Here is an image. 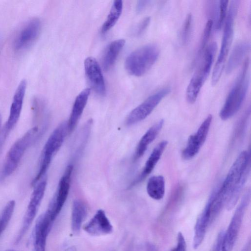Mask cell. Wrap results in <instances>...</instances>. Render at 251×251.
<instances>
[{"mask_svg": "<svg viewBox=\"0 0 251 251\" xmlns=\"http://www.w3.org/2000/svg\"><path fill=\"white\" fill-rule=\"evenodd\" d=\"M251 191H247L237 207L226 231H225L221 251H232L238 237L246 210L250 203Z\"/></svg>", "mask_w": 251, "mask_h": 251, "instance_id": "8", "label": "cell"}, {"mask_svg": "<svg viewBox=\"0 0 251 251\" xmlns=\"http://www.w3.org/2000/svg\"><path fill=\"white\" fill-rule=\"evenodd\" d=\"M26 88V81L25 80H23L18 86L13 98L10 108L9 117L2 130V144L6 140L19 119L22 109Z\"/></svg>", "mask_w": 251, "mask_h": 251, "instance_id": "12", "label": "cell"}, {"mask_svg": "<svg viewBox=\"0 0 251 251\" xmlns=\"http://www.w3.org/2000/svg\"><path fill=\"white\" fill-rule=\"evenodd\" d=\"M250 153L243 151L231 166L221 187L218 191L226 199V207L233 208L247 179L250 172Z\"/></svg>", "mask_w": 251, "mask_h": 251, "instance_id": "1", "label": "cell"}, {"mask_svg": "<svg viewBox=\"0 0 251 251\" xmlns=\"http://www.w3.org/2000/svg\"><path fill=\"white\" fill-rule=\"evenodd\" d=\"M73 170V165L72 164L66 167L47 210L54 220L60 212L68 196Z\"/></svg>", "mask_w": 251, "mask_h": 251, "instance_id": "11", "label": "cell"}, {"mask_svg": "<svg viewBox=\"0 0 251 251\" xmlns=\"http://www.w3.org/2000/svg\"><path fill=\"white\" fill-rule=\"evenodd\" d=\"M151 21L150 17L145 18L139 24L136 31V34L137 36L142 35L147 28Z\"/></svg>", "mask_w": 251, "mask_h": 251, "instance_id": "32", "label": "cell"}, {"mask_svg": "<svg viewBox=\"0 0 251 251\" xmlns=\"http://www.w3.org/2000/svg\"><path fill=\"white\" fill-rule=\"evenodd\" d=\"M83 229L90 235H101L111 233L113 231V226L105 212L99 209L85 225Z\"/></svg>", "mask_w": 251, "mask_h": 251, "instance_id": "17", "label": "cell"}, {"mask_svg": "<svg viewBox=\"0 0 251 251\" xmlns=\"http://www.w3.org/2000/svg\"><path fill=\"white\" fill-rule=\"evenodd\" d=\"M249 249V247L248 246H247V247H246L242 251H248V249Z\"/></svg>", "mask_w": 251, "mask_h": 251, "instance_id": "36", "label": "cell"}, {"mask_svg": "<svg viewBox=\"0 0 251 251\" xmlns=\"http://www.w3.org/2000/svg\"><path fill=\"white\" fill-rule=\"evenodd\" d=\"M123 9V1L121 0H114L109 14L103 23L101 31L105 33L110 29L119 19Z\"/></svg>", "mask_w": 251, "mask_h": 251, "instance_id": "25", "label": "cell"}, {"mask_svg": "<svg viewBox=\"0 0 251 251\" xmlns=\"http://www.w3.org/2000/svg\"><path fill=\"white\" fill-rule=\"evenodd\" d=\"M125 44L124 40L119 39L112 42L107 46L101 58V64L104 70L108 71L113 66Z\"/></svg>", "mask_w": 251, "mask_h": 251, "instance_id": "22", "label": "cell"}, {"mask_svg": "<svg viewBox=\"0 0 251 251\" xmlns=\"http://www.w3.org/2000/svg\"><path fill=\"white\" fill-rule=\"evenodd\" d=\"M90 92L91 89L87 88L76 97L67 122L68 133H71L75 128L86 106Z\"/></svg>", "mask_w": 251, "mask_h": 251, "instance_id": "18", "label": "cell"}, {"mask_svg": "<svg viewBox=\"0 0 251 251\" xmlns=\"http://www.w3.org/2000/svg\"><path fill=\"white\" fill-rule=\"evenodd\" d=\"M250 44L247 41L237 43L233 48L226 67L227 74L232 73L241 63L245 56L250 50Z\"/></svg>", "mask_w": 251, "mask_h": 251, "instance_id": "21", "label": "cell"}, {"mask_svg": "<svg viewBox=\"0 0 251 251\" xmlns=\"http://www.w3.org/2000/svg\"><path fill=\"white\" fill-rule=\"evenodd\" d=\"M170 91V88H164L148 97L130 112L126 120V125L132 126L146 118Z\"/></svg>", "mask_w": 251, "mask_h": 251, "instance_id": "10", "label": "cell"}, {"mask_svg": "<svg viewBox=\"0 0 251 251\" xmlns=\"http://www.w3.org/2000/svg\"><path fill=\"white\" fill-rule=\"evenodd\" d=\"M167 143L166 141H163L154 148L147 160L142 172L130 184L129 188H131L141 182L152 171L163 152Z\"/></svg>", "mask_w": 251, "mask_h": 251, "instance_id": "19", "label": "cell"}, {"mask_svg": "<svg viewBox=\"0 0 251 251\" xmlns=\"http://www.w3.org/2000/svg\"><path fill=\"white\" fill-rule=\"evenodd\" d=\"M1 122V116L0 115V128Z\"/></svg>", "mask_w": 251, "mask_h": 251, "instance_id": "38", "label": "cell"}, {"mask_svg": "<svg viewBox=\"0 0 251 251\" xmlns=\"http://www.w3.org/2000/svg\"><path fill=\"white\" fill-rule=\"evenodd\" d=\"M68 133L67 122L60 124L47 140L41 153L39 168L32 185L36 184L46 174L54 155L61 148Z\"/></svg>", "mask_w": 251, "mask_h": 251, "instance_id": "7", "label": "cell"}, {"mask_svg": "<svg viewBox=\"0 0 251 251\" xmlns=\"http://www.w3.org/2000/svg\"><path fill=\"white\" fill-rule=\"evenodd\" d=\"M54 221L47 211L37 219L33 235L34 251H45L47 239Z\"/></svg>", "mask_w": 251, "mask_h": 251, "instance_id": "14", "label": "cell"}, {"mask_svg": "<svg viewBox=\"0 0 251 251\" xmlns=\"http://www.w3.org/2000/svg\"><path fill=\"white\" fill-rule=\"evenodd\" d=\"M15 206L13 200L8 201L0 214V237L6 228L12 216Z\"/></svg>", "mask_w": 251, "mask_h": 251, "instance_id": "26", "label": "cell"}, {"mask_svg": "<svg viewBox=\"0 0 251 251\" xmlns=\"http://www.w3.org/2000/svg\"><path fill=\"white\" fill-rule=\"evenodd\" d=\"M87 208L83 201L75 200L73 202L71 217V227L74 233L80 231L81 225L87 215Z\"/></svg>", "mask_w": 251, "mask_h": 251, "instance_id": "23", "label": "cell"}, {"mask_svg": "<svg viewBox=\"0 0 251 251\" xmlns=\"http://www.w3.org/2000/svg\"><path fill=\"white\" fill-rule=\"evenodd\" d=\"M46 186V178L42 179L35 185L27 205L21 229L15 240L16 244L21 241L33 222L44 197Z\"/></svg>", "mask_w": 251, "mask_h": 251, "instance_id": "9", "label": "cell"}, {"mask_svg": "<svg viewBox=\"0 0 251 251\" xmlns=\"http://www.w3.org/2000/svg\"><path fill=\"white\" fill-rule=\"evenodd\" d=\"M159 55V50L156 45H145L128 55L126 59L125 68L130 75L142 76L151 69Z\"/></svg>", "mask_w": 251, "mask_h": 251, "instance_id": "6", "label": "cell"}, {"mask_svg": "<svg viewBox=\"0 0 251 251\" xmlns=\"http://www.w3.org/2000/svg\"><path fill=\"white\" fill-rule=\"evenodd\" d=\"M150 0H139L137 2L136 10L138 12H141L144 10L150 4Z\"/></svg>", "mask_w": 251, "mask_h": 251, "instance_id": "34", "label": "cell"}, {"mask_svg": "<svg viewBox=\"0 0 251 251\" xmlns=\"http://www.w3.org/2000/svg\"><path fill=\"white\" fill-rule=\"evenodd\" d=\"M239 3L238 0H232L229 6L224 23L220 51L212 74L211 83L212 86L218 83L225 68L226 57L233 38L234 21L237 13Z\"/></svg>", "mask_w": 251, "mask_h": 251, "instance_id": "3", "label": "cell"}, {"mask_svg": "<svg viewBox=\"0 0 251 251\" xmlns=\"http://www.w3.org/2000/svg\"><path fill=\"white\" fill-rule=\"evenodd\" d=\"M164 124V120H160L152 126L144 134L139 141L134 155L135 160L141 157L146 152L149 145L155 139Z\"/></svg>", "mask_w": 251, "mask_h": 251, "instance_id": "20", "label": "cell"}, {"mask_svg": "<svg viewBox=\"0 0 251 251\" xmlns=\"http://www.w3.org/2000/svg\"><path fill=\"white\" fill-rule=\"evenodd\" d=\"M224 231H221L218 234L216 239L210 251H221Z\"/></svg>", "mask_w": 251, "mask_h": 251, "instance_id": "33", "label": "cell"}, {"mask_svg": "<svg viewBox=\"0 0 251 251\" xmlns=\"http://www.w3.org/2000/svg\"><path fill=\"white\" fill-rule=\"evenodd\" d=\"M5 251H15V250H7Z\"/></svg>", "mask_w": 251, "mask_h": 251, "instance_id": "37", "label": "cell"}, {"mask_svg": "<svg viewBox=\"0 0 251 251\" xmlns=\"http://www.w3.org/2000/svg\"><path fill=\"white\" fill-rule=\"evenodd\" d=\"M41 28L40 20L34 18L28 21L20 31L14 42L16 50H21L30 45L38 37Z\"/></svg>", "mask_w": 251, "mask_h": 251, "instance_id": "16", "label": "cell"}, {"mask_svg": "<svg viewBox=\"0 0 251 251\" xmlns=\"http://www.w3.org/2000/svg\"><path fill=\"white\" fill-rule=\"evenodd\" d=\"M219 10V1H207L206 5V12L209 18L208 20L213 21L215 24L218 16Z\"/></svg>", "mask_w": 251, "mask_h": 251, "instance_id": "30", "label": "cell"}, {"mask_svg": "<svg viewBox=\"0 0 251 251\" xmlns=\"http://www.w3.org/2000/svg\"><path fill=\"white\" fill-rule=\"evenodd\" d=\"M85 72L94 90L98 95L104 96L106 88L104 78L97 60L92 57H88L84 61Z\"/></svg>", "mask_w": 251, "mask_h": 251, "instance_id": "15", "label": "cell"}, {"mask_svg": "<svg viewBox=\"0 0 251 251\" xmlns=\"http://www.w3.org/2000/svg\"><path fill=\"white\" fill-rule=\"evenodd\" d=\"M249 63V58H247L236 81L226 97L219 114L223 120H226L236 113L246 98L249 85L248 73Z\"/></svg>", "mask_w": 251, "mask_h": 251, "instance_id": "2", "label": "cell"}, {"mask_svg": "<svg viewBox=\"0 0 251 251\" xmlns=\"http://www.w3.org/2000/svg\"><path fill=\"white\" fill-rule=\"evenodd\" d=\"M186 243L184 236L179 232L177 236V243L171 251H186Z\"/></svg>", "mask_w": 251, "mask_h": 251, "instance_id": "31", "label": "cell"}, {"mask_svg": "<svg viewBox=\"0 0 251 251\" xmlns=\"http://www.w3.org/2000/svg\"><path fill=\"white\" fill-rule=\"evenodd\" d=\"M212 119V115H209L202 123L197 132L189 137L186 146L182 152V157L184 159H190L199 152L206 140Z\"/></svg>", "mask_w": 251, "mask_h": 251, "instance_id": "13", "label": "cell"}, {"mask_svg": "<svg viewBox=\"0 0 251 251\" xmlns=\"http://www.w3.org/2000/svg\"><path fill=\"white\" fill-rule=\"evenodd\" d=\"M148 195L155 200L162 199L165 194V180L162 176H153L150 178L147 184Z\"/></svg>", "mask_w": 251, "mask_h": 251, "instance_id": "24", "label": "cell"}, {"mask_svg": "<svg viewBox=\"0 0 251 251\" xmlns=\"http://www.w3.org/2000/svg\"><path fill=\"white\" fill-rule=\"evenodd\" d=\"M217 49L216 43H211L205 49L200 58V62L198 63L186 89V100L191 104L194 103L196 100L201 89L210 72Z\"/></svg>", "mask_w": 251, "mask_h": 251, "instance_id": "5", "label": "cell"}, {"mask_svg": "<svg viewBox=\"0 0 251 251\" xmlns=\"http://www.w3.org/2000/svg\"><path fill=\"white\" fill-rule=\"evenodd\" d=\"M213 25V21L211 20H208L202 34L201 44L197 55V61L199 60L205 50V48L210 38Z\"/></svg>", "mask_w": 251, "mask_h": 251, "instance_id": "28", "label": "cell"}, {"mask_svg": "<svg viewBox=\"0 0 251 251\" xmlns=\"http://www.w3.org/2000/svg\"><path fill=\"white\" fill-rule=\"evenodd\" d=\"M65 251H76V249H75V247H70V248H68Z\"/></svg>", "mask_w": 251, "mask_h": 251, "instance_id": "35", "label": "cell"}, {"mask_svg": "<svg viewBox=\"0 0 251 251\" xmlns=\"http://www.w3.org/2000/svg\"><path fill=\"white\" fill-rule=\"evenodd\" d=\"M228 0H222L219 1V10L217 20L215 24L214 27L216 30H220L226 18Z\"/></svg>", "mask_w": 251, "mask_h": 251, "instance_id": "29", "label": "cell"}, {"mask_svg": "<svg viewBox=\"0 0 251 251\" xmlns=\"http://www.w3.org/2000/svg\"><path fill=\"white\" fill-rule=\"evenodd\" d=\"M193 24V16L189 13L185 17L180 34V41L184 46L188 45L191 40Z\"/></svg>", "mask_w": 251, "mask_h": 251, "instance_id": "27", "label": "cell"}, {"mask_svg": "<svg viewBox=\"0 0 251 251\" xmlns=\"http://www.w3.org/2000/svg\"><path fill=\"white\" fill-rule=\"evenodd\" d=\"M40 133L38 126H35L13 144L4 161L1 173L2 179L8 177L15 172L26 151L37 140Z\"/></svg>", "mask_w": 251, "mask_h": 251, "instance_id": "4", "label": "cell"}]
</instances>
